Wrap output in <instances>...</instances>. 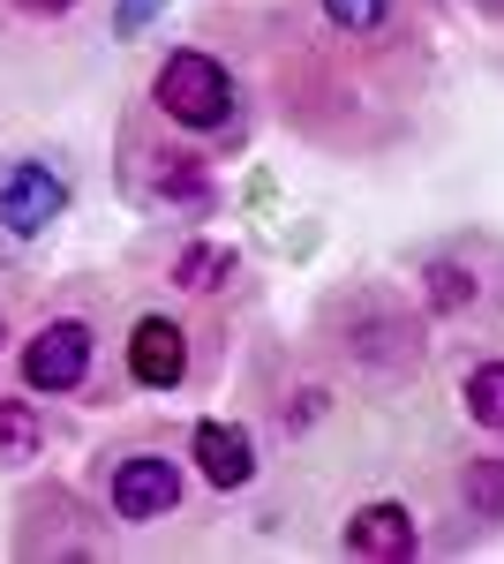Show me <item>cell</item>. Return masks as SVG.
<instances>
[{
    "mask_svg": "<svg viewBox=\"0 0 504 564\" xmlns=\"http://www.w3.org/2000/svg\"><path fill=\"white\" fill-rule=\"evenodd\" d=\"M90 489H98V512L114 527H159L189 497V459L159 430H128L90 459Z\"/></svg>",
    "mask_w": 504,
    "mask_h": 564,
    "instance_id": "obj_1",
    "label": "cell"
},
{
    "mask_svg": "<svg viewBox=\"0 0 504 564\" xmlns=\"http://www.w3.org/2000/svg\"><path fill=\"white\" fill-rule=\"evenodd\" d=\"M143 106H151V121L167 135H234L242 129V84H234V68L218 53H204V45L159 53Z\"/></svg>",
    "mask_w": 504,
    "mask_h": 564,
    "instance_id": "obj_2",
    "label": "cell"
},
{
    "mask_svg": "<svg viewBox=\"0 0 504 564\" xmlns=\"http://www.w3.org/2000/svg\"><path fill=\"white\" fill-rule=\"evenodd\" d=\"M98 354H106L98 316L84 302H61L15 339V384L39 391V399H84L98 384Z\"/></svg>",
    "mask_w": 504,
    "mask_h": 564,
    "instance_id": "obj_3",
    "label": "cell"
},
{
    "mask_svg": "<svg viewBox=\"0 0 504 564\" xmlns=\"http://www.w3.org/2000/svg\"><path fill=\"white\" fill-rule=\"evenodd\" d=\"M76 212V181L53 166V151H23L0 166V249H31Z\"/></svg>",
    "mask_w": 504,
    "mask_h": 564,
    "instance_id": "obj_4",
    "label": "cell"
},
{
    "mask_svg": "<svg viewBox=\"0 0 504 564\" xmlns=\"http://www.w3.org/2000/svg\"><path fill=\"white\" fill-rule=\"evenodd\" d=\"M128 196L151 204V212H181V218H204L218 204V181H211V159L189 151V143H143L128 129Z\"/></svg>",
    "mask_w": 504,
    "mask_h": 564,
    "instance_id": "obj_5",
    "label": "cell"
},
{
    "mask_svg": "<svg viewBox=\"0 0 504 564\" xmlns=\"http://www.w3.org/2000/svg\"><path fill=\"white\" fill-rule=\"evenodd\" d=\"M196 332L173 308H136L121 332V377L136 391H189L196 384Z\"/></svg>",
    "mask_w": 504,
    "mask_h": 564,
    "instance_id": "obj_6",
    "label": "cell"
},
{
    "mask_svg": "<svg viewBox=\"0 0 504 564\" xmlns=\"http://www.w3.org/2000/svg\"><path fill=\"white\" fill-rule=\"evenodd\" d=\"M189 467L211 481V489H249L256 481V436L242 430V422H218V414H204L196 430H189Z\"/></svg>",
    "mask_w": 504,
    "mask_h": 564,
    "instance_id": "obj_7",
    "label": "cell"
},
{
    "mask_svg": "<svg viewBox=\"0 0 504 564\" xmlns=\"http://www.w3.org/2000/svg\"><path fill=\"white\" fill-rule=\"evenodd\" d=\"M346 557H415V512L407 505H362L354 520H346Z\"/></svg>",
    "mask_w": 504,
    "mask_h": 564,
    "instance_id": "obj_8",
    "label": "cell"
},
{
    "mask_svg": "<svg viewBox=\"0 0 504 564\" xmlns=\"http://www.w3.org/2000/svg\"><path fill=\"white\" fill-rule=\"evenodd\" d=\"M234 279H242V249H226V241H181L167 257L173 294H226Z\"/></svg>",
    "mask_w": 504,
    "mask_h": 564,
    "instance_id": "obj_9",
    "label": "cell"
},
{
    "mask_svg": "<svg viewBox=\"0 0 504 564\" xmlns=\"http://www.w3.org/2000/svg\"><path fill=\"white\" fill-rule=\"evenodd\" d=\"M53 444V422H45L39 391H0V467H31Z\"/></svg>",
    "mask_w": 504,
    "mask_h": 564,
    "instance_id": "obj_10",
    "label": "cell"
},
{
    "mask_svg": "<svg viewBox=\"0 0 504 564\" xmlns=\"http://www.w3.org/2000/svg\"><path fill=\"white\" fill-rule=\"evenodd\" d=\"M467 414L482 430H504V361H474L467 369Z\"/></svg>",
    "mask_w": 504,
    "mask_h": 564,
    "instance_id": "obj_11",
    "label": "cell"
},
{
    "mask_svg": "<svg viewBox=\"0 0 504 564\" xmlns=\"http://www.w3.org/2000/svg\"><path fill=\"white\" fill-rule=\"evenodd\" d=\"M460 497H467L474 520H504V459H474L467 481H460Z\"/></svg>",
    "mask_w": 504,
    "mask_h": 564,
    "instance_id": "obj_12",
    "label": "cell"
},
{
    "mask_svg": "<svg viewBox=\"0 0 504 564\" xmlns=\"http://www.w3.org/2000/svg\"><path fill=\"white\" fill-rule=\"evenodd\" d=\"M324 15H332V31H346V39H369V31H384L392 0H324Z\"/></svg>",
    "mask_w": 504,
    "mask_h": 564,
    "instance_id": "obj_13",
    "label": "cell"
},
{
    "mask_svg": "<svg viewBox=\"0 0 504 564\" xmlns=\"http://www.w3.org/2000/svg\"><path fill=\"white\" fill-rule=\"evenodd\" d=\"M159 15H167V0H114V39H121V45H128V39H143Z\"/></svg>",
    "mask_w": 504,
    "mask_h": 564,
    "instance_id": "obj_14",
    "label": "cell"
},
{
    "mask_svg": "<svg viewBox=\"0 0 504 564\" xmlns=\"http://www.w3.org/2000/svg\"><path fill=\"white\" fill-rule=\"evenodd\" d=\"M23 23H68V15H84V0H8Z\"/></svg>",
    "mask_w": 504,
    "mask_h": 564,
    "instance_id": "obj_15",
    "label": "cell"
},
{
    "mask_svg": "<svg viewBox=\"0 0 504 564\" xmlns=\"http://www.w3.org/2000/svg\"><path fill=\"white\" fill-rule=\"evenodd\" d=\"M429 294H437L444 308H460V302H467V279L452 271V263H429Z\"/></svg>",
    "mask_w": 504,
    "mask_h": 564,
    "instance_id": "obj_16",
    "label": "cell"
},
{
    "mask_svg": "<svg viewBox=\"0 0 504 564\" xmlns=\"http://www.w3.org/2000/svg\"><path fill=\"white\" fill-rule=\"evenodd\" d=\"M15 339H23V332H15V316H8V302H0V354H15Z\"/></svg>",
    "mask_w": 504,
    "mask_h": 564,
    "instance_id": "obj_17",
    "label": "cell"
}]
</instances>
